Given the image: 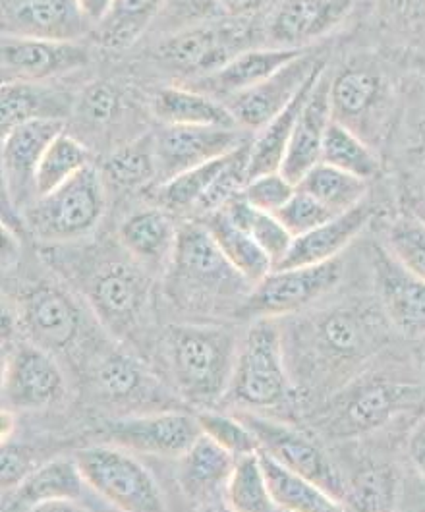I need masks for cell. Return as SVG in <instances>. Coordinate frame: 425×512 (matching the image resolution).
Returning <instances> with one entry per match:
<instances>
[{"label": "cell", "instance_id": "f1b7e54d", "mask_svg": "<svg viewBox=\"0 0 425 512\" xmlns=\"http://www.w3.org/2000/svg\"><path fill=\"white\" fill-rule=\"evenodd\" d=\"M302 49H246L240 51L236 57L230 58L223 68L213 74L201 76L194 82V89H199L213 97L230 99L250 87L257 86L259 82L267 80L275 72H279L290 60L300 57Z\"/></svg>", "mask_w": 425, "mask_h": 512}, {"label": "cell", "instance_id": "277c9868", "mask_svg": "<svg viewBox=\"0 0 425 512\" xmlns=\"http://www.w3.org/2000/svg\"><path fill=\"white\" fill-rule=\"evenodd\" d=\"M163 344L174 387L184 399L198 406L227 399L240 350L232 331L215 325H172Z\"/></svg>", "mask_w": 425, "mask_h": 512}, {"label": "cell", "instance_id": "8fae6325", "mask_svg": "<svg viewBox=\"0 0 425 512\" xmlns=\"http://www.w3.org/2000/svg\"><path fill=\"white\" fill-rule=\"evenodd\" d=\"M236 414L252 429L261 453L312 480L346 507L348 482L315 437L265 414L250 410H236Z\"/></svg>", "mask_w": 425, "mask_h": 512}, {"label": "cell", "instance_id": "7dc6e473", "mask_svg": "<svg viewBox=\"0 0 425 512\" xmlns=\"http://www.w3.org/2000/svg\"><path fill=\"white\" fill-rule=\"evenodd\" d=\"M286 230L298 238L302 234H308L313 228L327 223L329 219H333L337 213H333L329 207H325L323 203L312 198L310 194L302 192L296 188L294 196L288 200L283 209L279 213H275Z\"/></svg>", "mask_w": 425, "mask_h": 512}, {"label": "cell", "instance_id": "ee69618b", "mask_svg": "<svg viewBox=\"0 0 425 512\" xmlns=\"http://www.w3.org/2000/svg\"><path fill=\"white\" fill-rule=\"evenodd\" d=\"M201 433L207 435L211 441L221 445L234 458L252 455L259 451L257 439L248 424L234 412H217V410H201L198 416Z\"/></svg>", "mask_w": 425, "mask_h": 512}, {"label": "cell", "instance_id": "7a4b0ae2", "mask_svg": "<svg viewBox=\"0 0 425 512\" xmlns=\"http://www.w3.org/2000/svg\"><path fill=\"white\" fill-rule=\"evenodd\" d=\"M70 265L97 323L113 339L138 341L153 313L151 273L122 246L120 252L89 250Z\"/></svg>", "mask_w": 425, "mask_h": 512}, {"label": "cell", "instance_id": "7bdbcfd3", "mask_svg": "<svg viewBox=\"0 0 425 512\" xmlns=\"http://www.w3.org/2000/svg\"><path fill=\"white\" fill-rule=\"evenodd\" d=\"M248 163H250V142L240 145L238 149H234L228 155L223 171L219 172V176L215 178V182L211 184V188L207 190L203 200L199 201L196 211L203 217H207V215L223 209L228 201L242 196V192L250 180Z\"/></svg>", "mask_w": 425, "mask_h": 512}, {"label": "cell", "instance_id": "5b68a950", "mask_svg": "<svg viewBox=\"0 0 425 512\" xmlns=\"http://www.w3.org/2000/svg\"><path fill=\"white\" fill-rule=\"evenodd\" d=\"M227 400L257 414H288L294 408L296 385L286 364L283 327L273 317H257L246 333Z\"/></svg>", "mask_w": 425, "mask_h": 512}, {"label": "cell", "instance_id": "681fc988", "mask_svg": "<svg viewBox=\"0 0 425 512\" xmlns=\"http://www.w3.org/2000/svg\"><path fill=\"white\" fill-rule=\"evenodd\" d=\"M76 111L91 128H103L120 114V95L111 84H91L76 103Z\"/></svg>", "mask_w": 425, "mask_h": 512}, {"label": "cell", "instance_id": "bcb514c9", "mask_svg": "<svg viewBox=\"0 0 425 512\" xmlns=\"http://www.w3.org/2000/svg\"><path fill=\"white\" fill-rule=\"evenodd\" d=\"M385 248L425 281V223L408 213L395 219L385 232Z\"/></svg>", "mask_w": 425, "mask_h": 512}, {"label": "cell", "instance_id": "ac0fdd59", "mask_svg": "<svg viewBox=\"0 0 425 512\" xmlns=\"http://www.w3.org/2000/svg\"><path fill=\"white\" fill-rule=\"evenodd\" d=\"M323 64V60L302 53L267 80L227 99L228 111L240 128L257 132L277 114L283 113Z\"/></svg>", "mask_w": 425, "mask_h": 512}, {"label": "cell", "instance_id": "816d5d0a", "mask_svg": "<svg viewBox=\"0 0 425 512\" xmlns=\"http://www.w3.org/2000/svg\"><path fill=\"white\" fill-rule=\"evenodd\" d=\"M0 464H2V493L14 489L35 468L29 451L10 441L2 443Z\"/></svg>", "mask_w": 425, "mask_h": 512}, {"label": "cell", "instance_id": "4dcf8cb0", "mask_svg": "<svg viewBox=\"0 0 425 512\" xmlns=\"http://www.w3.org/2000/svg\"><path fill=\"white\" fill-rule=\"evenodd\" d=\"M153 113L167 126L240 128L227 103L194 87H165L153 99Z\"/></svg>", "mask_w": 425, "mask_h": 512}, {"label": "cell", "instance_id": "484cf974", "mask_svg": "<svg viewBox=\"0 0 425 512\" xmlns=\"http://www.w3.org/2000/svg\"><path fill=\"white\" fill-rule=\"evenodd\" d=\"M373 209L368 200L356 207L342 211L329 219L327 223L294 238L288 254L275 267H298V265H317L337 257L362 234L371 221ZM273 267V269H275Z\"/></svg>", "mask_w": 425, "mask_h": 512}, {"label": "cell", "instance_id": "44dd1931", "mask_svg": "<svg viewBox=\"0 0 425 512\" xmlns=\"http://www.w3.org/2000/svg\"><path fill=\"white\" fill-rule=\"evenodd\" d=\"M85 484L76 456H57L35 466L14 489L2 493V511L28 512L72 507L84 499Z\"/></svg>", "mask_w": 425, "mask_h": 512}, {"label": "cell", "instance_id": "1f68e13d", "mask_svg": "<svg viewBox=\"0 0 425 512\" xmlns=\"http://www.w3.org/2000/svg\"><path fill=\"white\" fill-rule=\"evenodd\" d=\"M327 66H319L315 70L308 84L302 87V91L296 95V99L284 109L283 113L277 114L271 122H267L263 128L257 130L254 140L250 142V163H248V174L250 178L267 174V172H279L283 169L284 157L290 145V138L296 126V120L304 107L306 97L310 95L315 82L323 74Z\"/></svg>", "mask_w": 425, "mask_h": 512}, {"label": "cell", "instance_id": "d6986e66", "mask_svg": "<svg viewBox=\"0 0 425 512\" xmlns=\"http://www.w3.org/2000/svg\"><path fill=\"white\" fill-rule=\"evenodd\" d=\"M246 142L242 128L165 124L155 136L159 174L165 182L180 172L225 157Z\"/></svg>", "mask_w": 425, "mask_h": 512}, {"label": "cell", "instance_id": "d6a6232c", "mask_svg": "<svg viewBox=\"0 0 425 512\" xmlns=\"http://www.w3.org/2000/svg\"><path fill=\"white\" fill-rule=\"evenodd\" d=\"M259 458L275 511L323 512L346 509L333 495L302 474L288 470L281 462L261 451Z\"/></svg>", "mask_w": 425, "mask_h": 512}, {"label": "cell", "instance_id": "603a6c76", "mask_svg": "<svg viewBox=\"0 0 425 512\" xmlns=\"http://www.w3.org/2000/svg\"><path fill=\"white\" fill-rule=\"evenodd\" d=\"M331 80L333 76H329L325 68L312 87L310 95L306 97L304 107L296 120L281 169L284 176L294 184H298L306 172L321 163L325 136L333 122Z\"/></svg>", "mask_w": 425, "mask_h": 512}, {"label": "cell", "instance_id": "ab89813d", "mask_svg": "<svg viewBox=\"0 0 425 512\" xmlns=\"http://www.w3.org/2000/svg\"><path fill=\"white\" fill-rule=\"evenodd\" d=\"M103 178L120 190H134L145 186L155 174H159L157 149L153 136H142L134 142L122 145L103 165Z\"/></svg>", "mask_w": 425, "mask_h": 512}, {"label": "cell", "instance_id": "9c48e42d", "mask_svg": "<svg viewBox=\"0 0 425 512\" xmlns=\"http://www.w3.org/2000/svg\"><path fill=\"white\" fill-rule=\"evenodd\" d=\"M87 487L114 509L157 512L165 499L157 480L132 451L113 443L91 445L76 453Z\"/></svg>", "mask_w": 425, "mask_h": 512}, {"label": "cell", "instance_id": "9f6ffc18", "mask_svg": "<svg viewBox=\"0 0 425 512\" xmlns=\"http://www.w3.org/2000/svg\"><path fill=\"white\" fill-rule=\"evenodd\" d=\"M113 2L114 0H76L85 20L95 24H101L107 18V14L113 8Z\"/></svg>", "mask_w": 425, "mask_h": 512}, {"label": "cell", "instance_id": "f6af8a7d", "mask_svg": "<svg viewBox=\"0 0 425 512\" xmlns=\"http://www.w3.org/2000/svg\"><path fill=\"white\" fill-rule=\"evenodd\" d=\"M398 482L387 468H371L360 472L346 493V509L389 511L397 501Z\"/></svg>", "mask_w": 425, "mask_h": 512}, {"label": "cell", "instance_id": "680465c9", "mask_svg": "<svg viewBox=\"0 0 425 512\" xmlns=\"http://www.w3.org/2000/svg\"><path fill=\"white\" fill-rule=\"evenodd\" d=\"M418 362H420V371L425 381V337H422V346H420V354H418Z\"/></svg>", "mask_w": 425, "mask_h": 512}, {"label": "cell", "instance_id": "2e32d148", "mask_svg": "<svg viewBox=\"0 0 425 512\" xmlns=\"http://www.w3.org/2000/svg\"><path fill=\"white\" fill-rule=\"evenodd\" d=\"M89 58L76 41L4 33L0 45L4 82H47L84 68Z\"/></svg>", "mask_w": 425, "mask_h": 512}, {"label": "cell", "instance_id": "7c38bea8", "mask_svg": "<svg viewBox=\"0 0 425 512\" xmlns=\"http://www.w3.org/2000/svg\"><path fill=\"white\" fill-rule=\"evenodd\" d=\"M342 271L339 257L317 265L275 267L252 286L240 312L255 319L304 312L340 285Z\"/></svg>", "mask_w": 425, "mask_h": 512}, {"label": "cell", "instance_id": "f35d334b", "mask_svg": "<svg viewBox=\"0 0 425 512\" xmlns=\"http://www.w3.org/2000/svg\"><path fill=\"white\" fill-rule=\"evenodd\" d=\"M321 161L337 167L340 171L350 172L366 182L381 171V159L377 149L335 120L331 122L325 136Z\"/></svg>", "mask_w": 425, "mask_h": 512}, {"label": "cell", "instance_id": "f546056e", "mask_svg": "<svg viewBox=\"0 0 425 512\" xmlns=\"http://www.w3.org/2000/svg\"><path fill=\"white\" fill-rule=\"evenodd\" d=\"M84 20L76 0H14L6 33L74 41Z\"/></svg>", "mask_w": 425, "mask_h": 512}, {"label": "cell", "instance_id": "3957f363", "mask_svg": "<svg viewBox=\"0 0 425 512\" xmlns=\"http://www.w3.org/2000/svg\"><path fill=\"white\" fill-rule=\"evenodd\" d=\"M252 286L228 263L203 223L178 227L167 269V290L176 304L207 312L238 304L242 310Z\"/></svg>", "mask_w": 425, "mask_h": 512}, {"label": "cell", "instance_id": "e0dca14e", "mask_svg": "<svg viewBox=\"0 0 425 512\" xmlns=\"http://www.w3.org/2000/svg\"><path fill=\"white\" fill-rule=\"evenodd\" d=\"M377 304L391 329L406 339L425 337V281L408 271L385 246L373 248Z\"/></svg>", "mask_w": 425, "mask_h": 512}, {"label": "cell", "instance_id": "e575fe53", "mask_svg": "<svg viewBox=\"0 0 425 512\" xmlns=\"http://www.w3.org/2000/svg\"><path fill=\"white\" fill-rule=\"evenodd\" d=\"M296 188L310 194L312 198L329 207L337 215L356 207L368 196L366 180L350 172L340 171L337 167L323 161L306 172L296 184Z\"/></svg>", "mask_w": 425, "mask_h": 512}, {"label": "cell", "instance_id": "83f0119b", "mask_svg": "<svg viewBox=\"0 0 425 512\" xmlns=\"http://www.w3.org/2000/svg\"><path fill=\"white\" fill-rule=\"evenodd\" d=\"M76 109L68 91L47 86L45 82H2L0 87V132L33 120H66Z\"/></svg>", "mask_w": 425, "mask_h": 512}, {"label": "cell", "instance_id": "ffe728a7", "mask_svg": "<svg viewBox=\"0 0 425 512\" xmlns=\"http://www.w3.org/2000/svg\"><path fill=\"white\" fill-rule=\"evenodd\" d=\"M66 130V120H33L2 136V180L14 207L35 194V172L49 145Z\"/></svg>", "mask_w": 425, "mask_h": 512}, {"label": "cell", "instance_id": "f5cc1de1", "mask_svg": "<svg viewBox=\"0 0 425 512\" xmlns=\"http://www.w3.org/2000/svg\"><path fill=\"white\" fill-rule=\"evenodd\" d=\"M406 455L416 474L425 480V416L422 420H418L408 433Z\"/></svg>", "mask_w": 425, "mask_h": 512}, {"label": "cell", "instance_id": "74e56055", "mask_svg": "<svg viewBox=\"0 0 425 512\" xmlns=\"http://www.w3.org/2000/svg\"><path fill=\"white\" fill-rule=\"evenodd\" d=\"M91 165V151L76 136L66 130L58 134L45 151L35 172V194L37 198L51 194L68 182L72 176Z\"/></svg>", "mask_w": 425, "mask_h": 512}, {"label": "cell", "instance_id": "4fadbf2b", "mask_svg": "<svg viewBox=\"0 0 425 512\" xmlns=\"http://www.w3.org/2000/svg\"><path fill=\"white\" fill-rule=\"evenodd\" d=\"M64 393L66 381L55 354L29 341L8 346L2 364V410H47Z\"/></svg>", "mask_w": 425, "mask_h": 512}, {"label": "cell", "instance_id": "52a82bcc", "mask_svg": "<svg viewBox=\"0 0 425 512\" xmlns=\"http://www.w3.org/2000/svg\"><path fill=\"white\" fill-rule=\"evenodd\" d=\"M12 312L26 341L55 356L82 350L89 335V321L82 304L70 290L51 281L22 288Z\"/></svg>", "mask_w": 425, "mask_h": 512}, {"label": "cell", "instance_id": "f907efd6", "mask_svg": "<svg viewBox=\"0 0 425 512\" xmlns=\"http://www.w3.org/2000/svg\"><path fill=\"white\" fill-rule=\"evenodd\" d=\"M163 12L176 26H199L225 16L219 0H165Z\"/></svg>", "mask_w": 425, "mask_h": 512}, {"label": "cell", "instance_id": "d590c367", "mask_svg": "<svg viewBox=\"0 0 425 512\" xmlns=\"http://www.w3.org/2000/svg\"><path fill=\"white\" fill-rule=\"evenodd\" d=\"M219 211H225V215L236 227L246 230L254 238L259 248L271 257L273 267L281 263L283 257L288 254L294 242V236L286 230L275 213L257 209L252 203H248L244 196L228 201L227 205Z\"/></svg>", "mask_w": 425, "mask_h": 512}, {"label": "cell", "instance_id": "8d00e7d4", "mask_svg": "<svg viewBox=\"0 0 425 512\" xmlns=\"http://www.w3.org/2000/svg\"><path fill=\"white\" fill-rule=\"evenodd\" d=\"M165 0H114L111 12L99 24V35L107 49L132 47L149 24L163 12Z\"/></svg>", "mask_w": 425, "mask_h": 512}, {"label": "cell", "instance_id": "4316f807", "mask_svg": "<svg viewBox=\"0 0 425 512\" xmlns=\"http://www.w3.org/2000/svg\"><path fill=\"white\" fill-rule=\"evenodd\" d=\"M234 462V456L201 433L194 445L178 456L176 480L184 497L198 505H209L219 497L225 499Z\"/></svg>", "mask_w": 425, "mask_h": 512}, {"label": "cell", "instance_id": "b9f144b4", "mask_svg": "<svg viewBox=\"0 0 425 512\" xmlns=\"http://www.w3.org/2000/svg\"><path fill=\"white\" fill-rule=\"evenodd\" d=\"M228 155L165 180L157 192V201L161 203V207L170 213H184L196 209L219 172L223 171Z\"/></svg>", "mask_w": 425, "mask_h": 512}, {"label": "cell", "instance_id": "d4e9b609", "mask_svg": "<svg viewBox=\"0 0 425 512\" xmlns=\"http://www.w3.org/2000/svg\"><path fill=\"white\" fill-rule=\"evenodd\" d=\"M240 39V29L199 24L176 33L159 49L161 57L169 60L172 66L207 76L223 68L230 58L236 57L242 51L236 49L240 45Z\"/></svg>", "mask_w": 425, "mask_h": 512}, {"label": "cell", "instance_id": "c3c4849f", "mask_svg": "<svg viewBox=\"0 0 425 512\" xmlns=\"http://www.w3.org/2000/svg\"><path fill=\"white\" fill-rule=\"evenodd\" d=\"M296 184L290 182L283 172H267L248 180L242 196L248 203L267 213H279L294 196Z\"/></svg>", "mask_w": 425, "mask_h": 512}, {"label": "cell", "instance_id": "836d02e7", "mask_svg": "<svg viewBox=\"0 0 425 512\" xmlns=\"http://www.w3.org/2000/svg\"><path fill=\"white\" fill-rule=\"evenodd\" d=\"M205 219L207 221L203 225L215 238L223 256L227 257L228 263L248 283L255 285L273 271L271 257L259 248V244L246 230L236 227L225 215V211H215V213L207 215Z\"/></svg>", "mask_w": 425, "mask_h": 512}, {"label": "cell", "instance_id": "7402d4cb", "mask_svg": "<svg viewBox=\"0 0 425 512\" xmlns=\"http://www.w3.org/2000/svg\"><path fill=\"white\" fill-rule=\"evenodd\" d=\"M352 10L354 0H281L267 31L279 47L300 49L339 28Z\"/></svg>", "mask_w": 425, "mask_h": 512}, {"label": "cell", "instance_id": "30bf717a", "mask_svg": "<svg viewBox=\"0 0 425 512\" xmlns=\"http://www.w3.org/2000/svg\"><path fill=\"white\" fill-rule=\"evenodd\" d=\"M395 105L391 80L371 64H352L331 80L333 120L375 149L391 128Z\"/></svg>", "mask_w": 425, "mask_h": 512}, {"label": "cell", "instance_id": "6da1fadb", "mask_svg": "<svg viewBox=\"0 0 425 512\" xmlns=\"http://www.w3.org/2000/svg\"><path fill=\"white\" fill-rule=\"evenodd\" d=\"M387 327L379 304L358 302L292 321L283 341L296 391L333 395L387 344Z\"/></svg>", "mask_w": 425, "mask_h": 512}, {"label": "cell", "instance_id": "60d3db41", "mask_svg": "<svg viewBox=\"0 0 425 512\" xmlns=\"http://www.w3.org/2000/svg\"><path fill=\"white\" fill-rule=\"evenodd\" d=\"M225 503L230 511H275L267 480H265V472L261 466L259 451L236 458L228 478Z\"/></svg>", "mask_w": 425, "mask_h": 512}, {"label": "cell", "instance_id": "cb8c5ba5", "mask_svg": "<svg viewBox=\"0 0 425 512\" xmlns=\"http://www.w3.org/2000/svg\"><path fill=\"white\" fill-rule=\"evenodd\" d=\"M176 240L178 227L163 207L140 209L118 228V244L149 273H167Z\"/></svg>", "mask_w": 425, "mask_h": 512}, {"label": "cell", "instance_id": "11a10c76", "mask_svg": "<svg viewBox=\"0 0 425 512\" xmlns=\"http://www.w3.org/2000/svg\"><path fill=\"white\" fill-rule=\"evenodd\" d=\"M265 0H219L223 14L228 18H246L257 12Z\"/></svg>", "mask_w": 425, "mask_h": 512}, {"label": "cell", "instance_id": "8992f818", "mask_svg": "<svg viewBox=\"0 0 425 512\" xmlns=\"http://www.w3.org/2000/svg\"><path fill=\"white\" fill-rule=\"evenodd\" d=\"M420 387L385 373H358L337 389L317 416V429L329 439L368 435L400 412L416 406Z\"/></svg>", "mask_w": 425, "mask_h": 512}, {"label": "cell", "instance_id": "db71d44e", "mask_svg": "<svg viewBox=\"0 0 425 512\" xmlns=\"http://www.w3.org/2000/svg\"><path fill=\"white\" fill-rule=\"evenodd\" d=\"M408 153L425 167V105L416 113L408 132Z\"/></svg>", "mask_w": 425, "mask_h": 512}, {"label": "cell", "instance_id": "5bb4252c", "mask_svg": "<svg viewBox=\"0 0 425 512\" xmlns=\"http://www.w3.org/2000/svg\"><path fill=\"white\" fill-rule=\"evenodd\" d=\"M201 435L196 416L180 410H151L130 414L109 422L105 427L107 443L132 453L161 458L184 455Z\"/></svg>", "mask_w": 425, "mask_h": 512}, {"label": "cell", "instance_id": "9a60e30c", "mask_svg": "<svg viewBox=\"0 0 425 512\" xmlns=\"http://www.w3.org/2000/svg\"><path fill=\"white\" fill-rule=\"evenodd\" d=\"M89 381L99 399L130 414L159 410L165 389L142 362L122 348H99L89 358Z\"/></svg>", "mask_w": 425, "mask_h": 512}, {"label": "cell", "instance_id": "6f0895ef", "mask_svg": "<svg viewBox=\"0 0 425 512\" xmlns=\"http://www.w3.org/2000/svg\"><path fill=\"white\" fill-rule=\"evenodd\" d=\"M410 213L416 215L418 219H422L425 223V190L424 192H416L412 198H410Z\"/></svg>", "mask_w": 425, "mask_h": 512}, {"label": "cell", "instance_id": "ba28073f", "mask_svg": "<svg viewBox=\"0 0 425 512\" xmlns=\"http://www.w3.org/2000/svg\"><path fill=\"white\" fill-rule=\"evenodd\" d=\"M107 207L103 172L93 165L29 207L31 230L45 242H74L93 232Z\"/></svg>", "mask_w": 425, "mask_h": 512}]
</instances>
